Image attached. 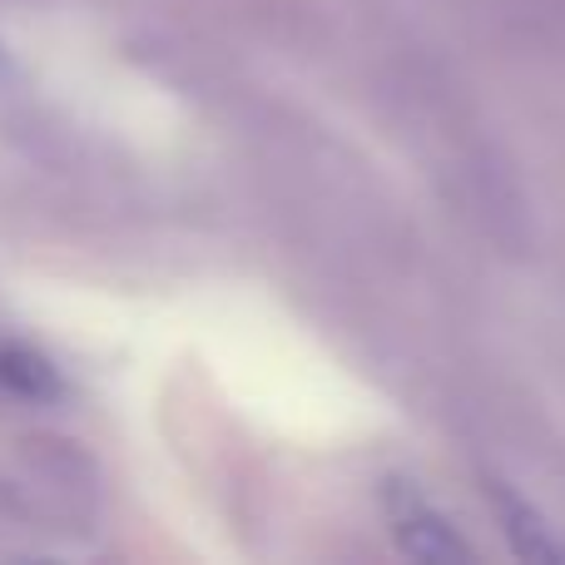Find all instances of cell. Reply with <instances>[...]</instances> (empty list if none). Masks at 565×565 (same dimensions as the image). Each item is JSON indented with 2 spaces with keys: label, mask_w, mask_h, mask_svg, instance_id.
Masks as SVG:
<instances>
[{
  "label": "cell",
  "mask_w": 565,
  "mask_h": 565,
  "mask_svg": "<svg viewBox=\"0 0 565 565\" xmlns=\"http://www.w3.org/2000/svg\"><path fill=\"white\" fill-rule=\"evenodd\" d=\"M487 497L497 501V511H501V526H507V536H511V546H516V556H561V546L546 536V526H541V516L526 507V501H516L501 481H491L487 487Z\"/></svg>",
  "instance_id": "3"
},
{
  "label": "cell",
  "mask_w": 565,
  "mask_h": 565,
  "mask_svg": "<svg viewBox=\"0 0 565 565\" xmlns=\"http://www.w3.org/2000/svg\"><path fill=\"white\" fill-rule=\"evenodd\" d=\"M0 387L25 397V402L65 397V382H60L55 362L35 348H20V342H0Z\"/></svg>",
  "instance_id": "2"
},
{
  "label": "cell",
  "mask_w": 565,
  "mask_h": 565,
  "mask_svg": "<svg viewBox=\"0 0 565 565\" xmlns=\"http://www.w3.org/2000/svg\"><path fill=\"white\" fill-rule=\"evenodd\" d=\"M0 65H6V50H0Z\"/></svg>",
  "instance_id": "4"
},
{
  "label": "cell",
  "mask_w": 565,
  "mask_h": 565,
  "mask_svg": "<svg viewBox=\"0 0 565 565\" xmlns=\"http://www.w3.org/2000/svg\"><path fill=\"white\" fill-rule=\"evenodd\" d=\"M382 516H387V531L402 556H412L422 565H451V561L477 556V551L467 546V536H461L412 481H387V487H382Z\"/></svg>",
  "instance_id": "1"
}]
</instances>
